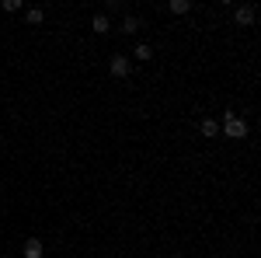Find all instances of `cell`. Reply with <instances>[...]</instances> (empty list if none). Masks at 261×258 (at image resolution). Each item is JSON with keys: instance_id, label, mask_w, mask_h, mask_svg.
<instances>
[{"instance_id": "cell-1", "label": "cell", "mask_w": 261, "mask_h": 258, "mask_svg": "<svg viewBox=\"0 0 261 258\" xmlns=\"http://www.w3.org/2000/svg\"><path fill=\"white\" fill-rule=\"evenodd\" d=\"M220 133L226 139H244L247 136V122L237 115V112H223V126H220Z\"/></svg>"}, {"instance_id": "cell-2", "label": "cell", "mask_w": 261, "mask_h": 258, "mask_svg": "<svg viewBox=\"0 0 261 258\" xmlns=\"http://www.w3.org/2000/svg\"><path fill=\"white\" fill-rule=\"evenodd\" d=\"M108 74H112V77H119V80H125V77H129V56L115 53V56L108 60Z\"/></svg>"}, {"instance_id": "cell-3", "label": "cell", "mask_w": 261, "mask_h": 258, "mask_svg": "<svg viewBox=\"0 0 261 258\" xmlns=\"http://www.w3.org/2000/svg\"><path fill=\"white\" fill-rule=\"evenodd\" d=\"M21 255H24V258H42V255H45V244H42L39 238H28V241H24V248H21Z\"/></svg>"}, {"instance_id": "cell-4", "label": "cell", "mask_w": 261, "mask_h": 258, "mask_svg": "<svg viewBox=\"0 0 261 258\" xmlns=\"http://www.w3.org/2000/svg\"><path fill=\"white\" fill-rule=\"evenodd\" d=\"M233 18H237V25H244V28L254 25V7H251V4H241V7L233 11Z\"/></svg>"}, {"instance_id": "cell-5", "label": "cell", "mask_w": 261, "mask_h": 258, "mask_svg": "<svg viewBox=\"0 0 261 258\" xmlns=\"http://www.w3.org/2000/svg\"><path fill=\"white\" fill-rule=\"evenodd\" d=\"M91 28H94L98 35H108V32H112V25H108L105 14H94V18H91Z\"/></svg>"}, {"instance_id": "cell-6", "label": "cell", "mask_w": 261, "mask_h": 258, "mask_svg": "<svg viewBox=\"0 0 261 258\" xmlns=\"http://www.w3.org/2000/svg\"><path fill=\"white\" fill-rule=\"evenodd\" d=\"M140 25H143V21L136 18V14H125V21H122V32H125V35H136V32H140Z\"/></svg>"}, {"instance_id": "cell-7", "label": "cell", "mask_w": 261, "mask_h": 258, "mask_svg": "<svg viewBox=\"0 0 261 258\" xmlns=\"http://www.w3.org/2000/svg\"><path fill=\"white\" fill-rule=\"evenodd\" d=\"M202 136H205V139H216V136H220V122H216V119H205V122H202Z\"/></svg>"}, {"instance_id": "cell-8", "label": "cell", "mask_w": 261, "mask_h": 258, "mask_svg": "<svg viewBox=\"0 0 261 258\" xmlns=\"http://www.w3.org/2000/svg\"><path fill=\"white\" fill-rule=\"evenodd\" d=\"M133 56H136V60H140V63H146V60H150V56H153V45H150V42H140V45L133 49Z\"/></svg>"}, {"instance_id": "cell-9", "label": "cell", "mask_w": 261, "mask_h": 258, "mask_svg": "<svg viewBox=\"0 0 261 258\" xmlns=\"http://www.w3.org/2000/svg\"><path fill=\"white\" fill-rule=\"evenodd\" d=\"M24 18H28V25H42V21H45V11H42V7H28Z\"/></svg>"}, {"instance_id": "cell-10", "label": "cell", "mask_w": 261, "mask_h": 258, "mask_svg": "<svg viewBox=\"0 0 261 258\" xmlns=\"http://www.w3.org/2000/svg\"><path fill=\"white\" fill-rule=\"evenodd\" d=\"M167 7H171L174 14H188V11H192V0H171Z\"/></svg>"}, {"instance_id": "cell-11", "label": "cell", "mask_w": 261, "mask_h": 258, "mask_svg": "<svg viewBox=\"0 0 261 258\" xmlns=\"http://www.w3.org/2000/svg\"><path fill=\"white\" fill-rule=\"evenodd\" d=\"M0 7H4V11H7V14H14V11H21V7H24V4H21V0H4V4H0Z\"/></svg>"}]
</instances>
